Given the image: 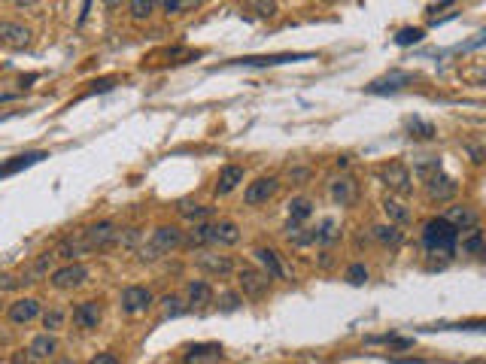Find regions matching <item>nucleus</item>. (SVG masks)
Segmentation results:
<instances>
[{
	"mask_svg": "<svg viewBox=\"0 0 486 364\" xmlns=\"http://www.w3.org/2000/svg\"><path fill=\"white\" fill-rule=\"evenodd\" d=\"M237 304H241V301H237V294H225V298H222L225 310H237Z\"/></svg>",
	"mask_w": 486,
	"mask_h": 364,
	"instance_id": "42",
	"label": "nucleus"
},
{
	"mask_svg": "<svg viewBox=\"0 0 486 364\" xmlns=\"http://www.w3.org/2000/svg\"><path fill=\"white\" fill-rule=\"evenodd\" d=\"M310 58L307 52H282V55H246V58H234L231 64H243V67H274V64H286V61H304Z\"/></svg>",
	"mask_w": 486,
	"mask_h": 364,
	"instance_id": "12",
	"label": "nucleus"
},
{
	"mask_svg": "<svg viewBox=\"0 0 486 364\" xmlns=\"http://www.w3.org/2000/svg\"><path fill=\"white\" fill-rule=\"evenodd\" d=\"M122 4H125V0H104V6H107V9H119Z\"/></svg>",
	"mask_w": 486,
	"mask_h": 364,
	"instance_id": "45",
	"label": "nucleus"
},
{
	"mask_svg": "<svg viewBox=\"0 0 486 364\" xmlns=\"http://www.w3.org/2000/svg\"><path fill=\"white\" fill-rule=\"evenodd\" d=\"M413 73L408 70H389L386 76L374 79V82H368L365 91H371V95H392V91H401L404 85H413Z\"/></svg>",
	"mask_w": 486,
	"mask_h": 364,
	"instance_id": "9",
	"label": "nucleus"
},
{
	"mask_svg": "<svg viewBox=\"0 0 486 364\" xmlns=\"http://www.w3.org/2000/svg\"><path fill=\"white\" fill-rule=\"evenodd\" d=\"M164 304V318H171V316H183L186 313V304L176 298V294H167V298L162 301Z\"/></svg>",
	"mask_w": 486,
	"mask_h": 364,
	"instance_id": "36",
	"label": "nucleus"
},
{
	"mask_svg": "<svg viewBox=\"0 0 486 364\" xmlns=\"http://www.w3.org/2000/svg\"><path fill=\"white\" fill-rule=\"evenodd\" d=\"M246 6H250L258 18H270L277 13V0H246Z\"/></svg>",
	"mask_w": 486,
	"mask_h": 364,
	"instance_id": "33",
	"label": "nucleus"
},
{
	"mask_svg": "<svg viewBox=\"0 0 486 364\" xmlns=\"http://www.w3.org/2000/svg\"><path fill=\"white\" fill-rule=\"evenodd\" d=\"M85 279H88V267H85V264H76V261H67L64 267H58V270H55L52 277H49L52 286L61 289V291H64V289H79Z\"/></svg>",
	"mask_w": 486,
	"mask_h": 364,
	"instance_id": "7",
	"label": "nucleus"
},
{
	"mask_svg": "<svg viewBox=\"0 0 486 364\" xmlns=\"http://www.w3.org/2000/svg\"><path fill=\"white\" fill-rule=\"evenodd\" d=\"M334 237H337L334 219H325L322 228H316V243H329V240H334Z\"/></svg>",
	"mask_w": 486,
	"mask_h": 364,
	"instance_id": "37",
	"label": "nucleus"
},
{
	"mask_svg": "<svg viewBox=\"0 0 486 364\" xmlns=\"http://www.w3.org/2000/svg\"><path fill=\"white\" fill-rule=\"evenodd\" d=\"M204 240L207 246H234L241 243V228H237V222H213L207 225L204 222Z\"/></svg>",
	"mask_w": 486,
	"mask_h": 364,
	"instance_id": "6",
	"label": "nucleus"
},
{
	"mask_svg": "<svg viewBox=\"0 0 486 364\" xmlns=\"http://www.w3.org/2000/svg\"><path fill=\"white\" fill-rule=\"evenodd\" d=\"M444 219L462 234V231H468V228L477 225V213H474L471 207H462V203H459V207H450V210H447Z\"/></svg>",
	"mask_w": 486,
	"mask_h": 364,
	"instance_id": "21",
	"label": "nucleus"
},
{
	"mask_svg": "<svg viewBox=\"0 0 486 364\" xmlns=\"http://www.w3.org/2000/svg\"><path fill=\"white\" fill-rule=\"evenodd\" d=\"M277 188H280V182L274 176H262V179H255V182H250V186H246L243 200L250 203V207H258V203H268L270 198H274Z\"/></svg>",
	"mask_w": 486,
	"mask_h": 364,
	"instance_id": "11",
	"label": "nucleus"
},
{
	"mask_svg": "<svg viewBox=\"0 0 486 364\" xmlns=\"http://www.w3.org/2000/svg\"><path fill=\"white\" fill-rule=\"evenodd\" d=\"M383 213L389 215V225H408V222H411V210L404 207V203L392 200V198L383 200Z\"/></svg>",
	"mask_w": 486,
	"mask_h": 364,
	"instance_id": "26",
	"label": "nucleus"
},
{
	"mask_svg": "<svg viewBox=\"0 0 486 364\" xmlns=\"http://www.w3.org/2000/svg\"><path fill=\"white\" fill-rule=\"evenodd\" d=\"M404 128H408V134L416 136V140H432V136H435V124L423 122V119H408V122H404Z\"/></svg>",
	"mask_w": 486,
	"mask_h": 364,
	"instance_id": "28",
	"label": "nucleus"
},
{
	"mask_svg": "<svg viewBox=\"0 0 486 364\" xmlns=\"http://www.w3.org/2000/svg\"><path fill=\"white\" fill-rule=\"evenodd\" d=\"M438 170H440V161H438V158H426V161H420V164L413 167V173H416V176H420V179L426 182L428 176H435Z\"/></svg>",
	"mask_w": 486,
	"mask_h": 364,
	"instance_id": "35",
	"label": "nucleus"
},
{
	"mask_svg": "<svg viewBox=\"0 0 486 364\" xmlns=\"http://www.w3.org/2000/svg\"><path fill=\"white\" fill-rule=\"evenodd\" d=\"M201 0H155V6H162L167 16H176V13H186V9L198 6Z\"/></svg>",
	"mask_w": 486,
	"mask_h": 364,
	"instance_id": "31",
	"label": "nucleus"
},
{
	"mask_svg": "<svg viewBox=\"0 0 486 364\" xmlns=\"http://www.w3.org/2000/svg\"><path fill=\"white\" fill-rule=\"evenodd\" d=\"M43 158H49V155H46V152H25V155L9 158V161L0 164V179H4V176H13V173H19V170H28V167H33V164H40Z\"/></svg>",
	"mask_w": 486,
	"mask_h": 364,
	"instance_id": "18",
	"label": "nucleus"
},
{
	"mask_svg": "<svg viewBox=\"0 0 486 364\" xmlns=\"http://www.w3.org/2000/svg\"><path fill=\"white\" fill-rule=\"evenodd\" d=\"M313 215V200L310 198H295L289 203V225H301L304 219Z\"/></svg>",
	"mask_w": 486,
	"mask_h": 364,
	"instance_id": "25",
	"label": "nucleus"
},
{
	"mask_svg": "<svg viewBox=\"0 0 486 364\" xmlns=\"http://www.w3.org/2000/svg\"><path fill=\"white\" fill-rule=\"evenodd\" d=\"M195 264L204 273H210V277H228V273H234L231 255H219V252H210V249H198Z\"/></svg>",
	"mask_w": 486,
	"mask_h": 364,
	"instance_id": "8",
	"label": "nucleus"
},
{
	"mask_svg": "<svg viewBox=\"0 0 486 364\" xmlns=\"http://www.w3.org/2000/svg\"><path fill=\"white\" fill-rule=\"evenodd\" d=\"M55 364H76L73 358H61V361H55Z\"/></svg>",
	"mask_w": 486,
	"mask_h": 364,
	"instance_id": "47",
	"label": "nucleus"
},
{
	"mask_svg": "<svg viewBox=\"0 0 486 364\" xmlns=\"http://www.w3.org/2000/svg\"><path fill=\"white\" fill-rule=\"evenodd\" d=\"M374 240L377 243H383V246H398L401 243V231H398V228H395V225H377L374 228Z\"/></svg>",
	"mask_w": 486,
	"mask_h": 364,
	"instance_id": "29",
	"label": "nucleus"
},
{
	"mask_svg": "<svg viewBox=\"0 0 486 364\" xmlns=\"http://www.w3.org/2000/svg\"><path fill=\"white\" fill-rule=\"evenodd\" d=\"M100 318H104V313H100L97 301H83V304L73 306V325L79 331H92V328L100 325Z\"/></svg>",
	"mask_w": 486,
	"mask_h": 364,
	"instance_id": "13",
	"label": "nucleus"
},
{
	"mask_svg": "<svg viewBox=\"0 0 486 364\" xmlns=\"http://www.w3.org/2000/svg\"><path fill=\"white\" fill-rule=\"evenodd\" d=\"M332 200L337 207H353L359 200V182L353 176H341L332 182Z\"/></svg>",
	"mask_w": 486,
	"mask_h": 364,
	"instance_id": "14",
	"label": "nucleus"
},
{
	"mask_svg": "<svg viewBox=\"0 0 486 364\" xmlns=\"http://www.w3.org/2000/svg\"><path fill=\"white\" fill-rule=\"evenodd\" d=\"M155 13V0H131V18L134 21H146Z\"/></svg>",
	"mask_w": 486,
	"mask_h": 364,
	"instance_id": "32",
	"label": "nucleus"
},
{
	"mask_svg": "<svg viewBox=\"0 0 486 364\" xmlns=\"http://www.w3.org/2000/svg\"><path fill=\"white\" fill-rule=\"evenodd\" d=\"M55 352H58V340H55L52 334H40V337H33V340H31V346H28V355H31V361L52 358Z\"/></svg>",
	"mask_w": 486,
	"mask_h": 364,
	"instance_id": "20",
	"label": "nucleus"
},
{
	"mask_svg": "<svg viewBox=\"0 0 486 364\" xmlns=\"http://www.w3.org/2000/svg\"><path fill=\"white\" fill-rule=\"evenodd\" d=\"M423 246L432 255L453 258L456 249H459V231L444 219V215H438V219H428L426 228H423Z\"/></svg>",
	"mask_w": 486,
	"mask_h": 364,
	"instance_id": "1",
	"label": "nucleus"
},
{
	"mask_svg": "<svg viewBox=\"0 0 486 364\" xmlns=\"http://www.w3.org/2000/svg\"><path fill=\"white\" fill-rule=\"evenodd\" d=\"M380 182L389 191H398V195H411V191H413V176H411L408 164H401V161L383 164L380 167Z\"/></svg>",
	"mask_w": 486,
	"mask_h": 364,
	"instance_id": "5",
	"label": "nucleus"
},
{
	"mask_svg": "<svg viewBox=\"0 0 486 364\" xmlns=\"http://www.w3.org/2000/svg\"><path fill=\"white\" fill-rule=\"evenodd\" d=\"M28 358H31V355H25V352H16V355H13V364H28Z\"/></svg>",
	"mask_w": 486,
	"mask_h": 364,
	"instance_id": "44",
	"label": "nucleus"
},
{
	"mask_svg": "<svg viewBox=\"0 0 486 364\" xmlns=\"http://www.w3.org/2000/svg\"><path fill=\"white\" fill-rule=\"evenodd\" d=\"M237 282H241V291L250 301H262V298H268V291H270V277L265 270H255L250 264H243L241 270H237Z\"/></svg>",
	"mask_w": 486,
	"mask_h": 364,
	"instance_id": "4",
	"label": "nucleus"
},
{
	"mask_svg": "<svg viewBox=\"0 0 486 364\" xmlns=\"http://www.w3.org/2000/svg\"><path fill=\"white\" fill-rule=\"evenodd\" d=\"M88 4H92V0H85V4H83V13H79V21H85V13H88Z\"/></svg>",
	"mask_w": 486,
	"mask_h": 364,
	"instance_id": "46",
	"label": "nucleus"
},
{
	"mask_svg": "<svg viewBox=\"0 0 486 364\" xmlns=\"http://www.w3.org/2000/svg\"><path fill=\"white\" fill-rule=\"evenodd\" d=\"M347 279L353 282V286H361V282L368 279V267L365 264H353V267L347 270Z\"/></svg>",
	"mask_w": 486,
	"mask_h": 364,
	"instance_id": "39",
	"label": "nucleus"
},
{
	"mask_svg": "<svg viewBox=\"0 0 486 364\" xmlns=\"http://www.w3.org/2000/svg\"><path fill=\"white\" fill-rule=\"evenodd\" d=\"M426 191H428V198H432V200L444 203V200H450V198L456 195V182L450 179V176H444V173L438 170L435 176H428V179H426Z\"/></svg>",
	"mask_w": 486,
	"mask_h": 364,
	"instance_id": "17",
	"label": "nucleus"
},
{
	"mask_svg": "<svg viewBox=\"0 0 486 364\" xmlns=\"http://www.w3.org/2000/svg\"><path fill=\"white\" fill-rule=\"evenodd\" d=\"M255 258H258V264H262V270L268 273L270 279H286V267H282V261H280V255L274 252V249L258 246L255 249Z\"/></svg>",
	"mask_w": 486,
	"mask_h": 364,
	"instance_id": "19",
	"label": "nucleus"
},
{
	"mask_svg": "<svg viewBox=\"0 0 486 364\" xmlns=\"http://www.w3.org/2000/svg\"><path fill=\"white\" fill-rule=\"evenodd\" d=\"M61 325H64V313H61V310H49L46 316H43V328H46V334L58 331Z\"/></svg>",
	"mask_w": 486,
	"mask_h": 364,
	"instance_id": "38",
	"label": "nucleus"
},
{
	"mask_svg": "<svg viewBox=\"0 0 486 364\" xmlns=\"http://www.w3.org/2000/svg\"><path fill=\"white\" fill-rule=\"evenodd\" d=\"M6 316H9V322H16V325H28L40 316V301L37 298H21L16 304H9Z\"/></svg>",
	"mask_w": 486,
	"mask_h": 364,
	"instance_id": "16",
	"label": "nucleus"
},
{
	"mask_svg": "<svg viewBox=\"0 0 486 364\" xmlns=\"http://www.w3.org/2000/svg\"><path fill=\"white\" fill-rule=\"evenodd\" d=\"M19 282H21V279H13V277H0V291H4V289H16Z\"/></svg>",
	"mask_w": 486,
	"mask_h": 364,
	"instance_id": "43",
	"label": "nucleus"
},
{
	"mask_svg": "<svg viewBox=\"0 0 486 364\" xmlns=\"http://www.w3.org/2000/svg\"><path fill=\"white\" fill-rule=\"evenodd\" d=\"M207 352H219V346L216 343H210V346H191L189 358H201V355H207Z\"/></svg>",
	"mask_w": 486,
	"mask_h": 364,
	"instance_id": "40",
	"label": "nucleus"
},
{
	"mask_svg": "<svg viewBox=\"0 0 486 364\" xmlns=\"http://www.w3.org/2000/svg\"><path fill=\"white\" fill-rule=\"evenodd\" d=\"M21 4H33V0H21Z\"/></svg>",
	"mask_w": 486,
	"mask_h": 364,
	"instance_id": "48",
	"label": "nucleus"
},
{
	"mask_svg": "<svg viewBox=\"0 0 486 364\" xmlns=\"http://www.w3.org/2000/svg\"><path fill=\"white\" fill-rule=\"evenodd\" d=\"M462 252L465 255H483V231L477 225L468 228V231L462 234Z\"/></svg>",
	"mask_w": 486,
	"mask_h": 364,
	"instance_id": "24",
	"label": "nucleus"
},
{
	"mask_svg": "<svg viewBox=\"0 0 486 364\" xmlns=\"http://www.w3.org/2000/svg\"><path fill=\"white\" fill-rule=\"evenodd\" d=\"M213 301V289L207 286L204 279H191L186 282V304L189 306H204Z\"/></svg>",
	"mask_w": 486,
	"mask_h": 364,
	"instance_id": "22",
	"label": "nucleus"
},
{
	"mask_svg": "<svg viewBox=\"0 0 486 364\" xmlns=\"http://www.w3.org/2000/svg\"><path fill=\"white\" fill-rule=\"evenodd\" d=\"M88 364H122V361H119L116 355H112V352H100V355H95Z\"/></svg>",
	"mask_w": 486,
	"mask_h": 364,
	"instance_id": "41",
	"label": "nucleus"
},
{
	"mask_svg": "<svg viewBox=\"0 0 486 364\" xmlns=\"http://www.w3.org/2000/svg\"><path fill=\"white\" fill-rule=\"evenodd\" d=\"M286 237H289V243H295V246H310V243H316V228L289 225L286 228Z\"/></svg>",
	"mask_w": 486,
	"mask_h": 364,
	"instance_id": "27",
	"label": "nucleus"
},
{
	"mask_svg": "<svg viewBox=\"0 0 486 364\" xmlns=\"http://www.w3.org/2000/svg\"><path fill=\"white\" fill-rule=\"evenodd\" d=\"M16 4H21V0H16Z\"/></svg>",
	"mask_w": 486,
	"mask_h": 364,
	"instance_id": "49",
	"label": "nucleus"
},
{
	"mask_svg": "<svg viewBox=\"0 0 486 364\" xmlns=\"http://www.w3.org/2000/svg\"><path fill=\"white\" fill-rule=\"evenodd\" d=\"M79 240H83L85 252H95V249H107L119 240V225L116 222H95L79 231Z\"/></svg>",
	"mask_w": 486,
	"mask_h": 364,
	"instance_id": "3",
	"label": "nucleus"
},
{
	"mask_svg": "<svg viewBox=\"0 0 486 364\" xmlns=\"http://www.w3.org/2000/svg\"><path fill=\"white\" fill-rule=\"evenodd\" d=\"M183 237H186V234L179 231L176 225H162V228H155L149 246L140 249V261H155V258H162L164 252H171V249L183 246Z\"/></svg>",
	"mask_w": 486,
	"mask_h": 364,
	"instance_id": "2",
	"label": "nucleus"
},
{
	"mask_svg": "<svg viewBox=\"0 0 486 364\" xmlns=\"http://www.w3.org/2000/svg\"><path fill=\"white\" fill-rule=\"evenodd\" d=\"M0 43L9 46V49H25L31 43V31L19 21H0Z\"/></svg>",
	"mask_w": 486,
	"mask_h": 364,
	"instance_id": "15",
	"label": "nucleus"
},
{
	"mask_svg": "<svg viewBox=\"0 0 486 364\" xmlns=\"http://www.w3.org/2000/svg\"><path fill=\"white\" fill-rule=\"evenodd\" d=\"M0 304H4V301H0Z\"/></svg>",
	"mask_w": 486,
	"mask_h": 364,
	"instance_id": "50",
	"label": "nucleus"
},
{
	"mask_svg": "<svg viewBox=\"0 0 486 364\" xmlns=\"http://www.w3.org/2000/svg\"><path fill=\"white\" fill-rule=\"evenodd\" d=\"M119 304H122V310L131 313V316L143 313V310H149V306H152V291L146 286H128V289H122Z\"/></svg>",
	"mask_w": 486,
	"mask_h": 364,
	"instance_id": "10",
	"label": "nucleus"
},
{
	"mask_svg": "<svg viewBox=\"0 0 486 364\" xmlns=\"http://www.w3.org/2000/svg\"><path fill=\"white\" fill-rule=\"evenodd\" d=\"M241 182H243V167H237V164L222 167L219 182H216V195H228V191H234Z\"/></svg>",
	"mask_w": 486,
	"mask_h": 364,
	"instance_id": "23",
	"label": "nucleus"
},
{
	"mask_svg": "<svg viewBox=\"0 0 486 364\" xmlns=\"http://www.w3.org/2000/svg\"><path fill=\"white\" fill-rule=\"evenodd\" d=\"M179 215H186L191 222H204L210 215V207H201V203H191V200H179Z\"/></svg>",
	"mask_w": 486,
	"mask_h": 364,
	"instance_id": "30",
	"label": "nucleus"
},
{
	"mask_svg": "<svg viewBox=\"0 0 486 364\" xmlns=\"http://www.w3.org/2000/svg\"><path fill=\"white\" fill-rule=\"evenodd\" d=\"M423 37H426L423 28H401L398 33H395V43H398V46H413V43H420Z\"/></svg>",
	"mask_w": 486,
	"mask_h": 364,
	"instance_id": "34",
	"label": "nucleus"
}]
</instances>
